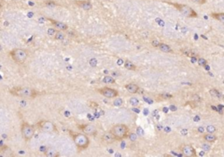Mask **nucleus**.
<instances>
[{"label":"nucleus","mask_w":224,"mask_h":157,"mask_svg":"<svg viewBox=\"0 0 224 157\" xmlns=\"http://www.w3.org/2000/svg\"><path fill=\"white\" fill-rule=\"evenodd\" d=\"M21 134L25 141L31 140L34 135V128L32 126L26 122H23L21 125Z\"/></svg>","instance_id":"obj_6"},{"label":"nucleus","mask_w":224,"mask_h":157,"mask_svg":"<svg viewBox=\"0 0 224 157\" xmlns=\"http://www.w3.org/2000/svg\"><path fill=\"white\" fill-rule=\"evenodd\" d=\"M73 139L74 143L79 149H86L89 144V140L84 134H74L73 135Z\"/></svg>","instance_id":"obj_4"},{"label":"nucleus","mask_w":224,"mask_h":157,"mask_svg":"<svg viewBox=\"0 0 224 157\" xmlns=\"http://www.w3.org/2000/svg\"><path fill=\"white\" fill-rule=\"evenodd\" d=\"M202 149L205 150V151H209V150H210V146L208 145V144H206V143L202 144Z\"/></svg>","instance_id":"obj_28"},{"label":"nucleus","mask_w":224,"mask_h":157,"mask_svg":"<svg viewBox=\"0 0 224 157\" xmlns=\"http://www.w3.org/2000/svg\"><path fill=\"white\" fill-rule=\"evenodd\" d=\"M89 64H90V66H96V64H97V61H96V59H92L90 60Z\"/></svg>","instance_id":"obj_29"},{"label":"nucleus","mask_w":224,"mask_h":157,"mask_svg":"<svg viewBox=\"0 0 224 157\" xmlns=\"http://www.w3.org/2000/svg\"><path fill=\"white\" fill-rule=\"evenodd\" d=\"M45 155L48 157H55L58 156V154H57L56 150H54V149H46V150L45 151Z\"/></svg>","instance_id":"obj_17"},{"label":"nucleus","mask_w":224,"mask_h":157,"mask_svg":"<svg viewBox=\"0 0 224 157\" xmlns=\"http://www.w3.org/2000/svg\"><path fill=\"white\" fill-rule=\"evenodd\" d=\"M98 92L105 96L106 98H109V99H111V98H115L116 96L118 95V92L115 89H112L110 87H103V88H100L98 90Z\"/></svg>","instance_id":"obj_8"},{"label":"nucleus","mask_w":224,"mask_h":157,"mask_svg":"<svg viewBox=\"0 0 224 157\" xmlns=\"http://www.w3.org/2000/svg\"><path fill=\"white\" fill-rule=\"evenodd\" d=\"M103 81L104 83H111V84L115 83V80H114L112 77H110V76H105V77L103 78Z\"/></svg>","instance_id":"obj_21"},{"label":"nucleus","mask_w":224,"mask_h":157,"mask_svg":"<svg viewBox=\"0 0 224 157\" xmlns=\"http://www.w3.org/2000/svg\"><path fill=\"white\" fill-rule=\"evenodd\" d=\"M80 8L85 10H88L92 8V4L89 1H75L74 2Z\"/></svg>","instance_id":"obj_11"},{"label":"nucleus","mask_w":224,"mask_h":157,"mask_svg":"<svg viewBox=\"0 0 224 157\" xmlns=\"http://www.w3.org/2000/svg\"><path fill=\"white\" fill-rule=\"evenodd\" d=\"M173 4L174 7H176L183 15H185L186 17H198L197 13L191 8L189 7L188 5L187 4H180V3H171Z\"/></svg>","instance_id":"obj_5"},{"label":"nucleus","mask_w":224,"mask_h":157,"mask_svg":"<svg viewBox=\"0 0 224 157\" xmlns=\"http://www.w3.org/2000/svg\"><path fill=\"white\" fill-rule=\"evenodd\" d=\"M9 55L11 56V58L13 59V61H15L18 64H23L26 59H27V52L24 49H19V48H16L11 50L9 52Z\"/></svg>","instance_id":"obj_3"},{"label":"nucleus","mask_w":224,"mask_h":157,"mask_svg":"<svg viewBox=\"0 0 224 157\" xmlns=\"http://www.w3.org/2000/svg\"><path fill=\"white\" fill-rule=\"evenodd\" d=\"M124 66L128 70H136V66L131 61H130V60H126L124 62Z\"/></svg>","instance_id":"obj_19"},{"label":"nucleus","mask_w":224,"mask_h":157,"mask_svg":"<svg viewBox=\"0 0 224 157\" xmlns=\"http://www.w3.org/2000/svg\"><path fill=\"white\" fill-rule=\"evenodd\" d=\"M152 45L154 47H158L159 45V42L158 40H153V41L152 42Z\"/></svg>","instance_id":"obj_32"},{"label":"nucleus","mask_w":224,"mask_h":157,"mask_svg":"<svg viewBox=\"0 0 224 157\" xmlns=\"http://www.w3.org/2000/svg\"><path fill=\"white\" fill-rule=\"evenodd\" d=\"M136 139H137V136H136V135H133V134H131V135H130V140H131V141H136Z\"/></svg>","instance_id":"obj_34"},{"label":"nucleus","mask_w":224,"mask_h":157,"mask_svg":"<svg viewBox=\"0 0 224 157\" xmlns=\"http://www.w3.org/2000/svg\"><path fill=\"white\" fill-rule=\"evenodd\" d=\"M191 1H193L194 3H199V4H203V3H206V1H207V0H191Z\"/></svg>","instance_id":"obj_30"},{"label":"nucleus","mask_w":224,"mask_h":157,"mask_svg":"<svg viewBox=\"0 0 224 157\" xmlns=\"http://www.w3.org/2000/svg\"><path fill=\"white\" fill-rule=\"evenodd\" d=\"M10 93L14 96L22 98H34L37 95V92L29 87H15L11 89Z\"/></svg>","instance_id":"obj_1"},{"label":"nucleus","mask_w":224,"mask_h":157,"mask_svg":"<svg viewBox=\"0 0 224 157\" xmlns=\"http://www.w3.org/2000/svg\"><path fill=\"white\" fill-rule=\"evenodd\" d=\"M48 20L52 23V24L56 27L57 29L59 30H61V31H64V30H67V25L62 22H59V21H55L53 19H51V18H48Z\"/></svg>","instance_id":"obj_12"},{"label":"nucleus","mask_w":224,"mask_h":157,"mask_svg":"<svg viewBox=\"0 0 224 157\" xmlns=\"http://www.w3.org/2000/svg\"><path fill=\"white\" fill-rule=\"evenodd\" d=\"M211 16H212L214 18L219 20L220 22L224 23V13H223V12H221V13H212Z\"/></svg>","instance_id":"obj_18"},{"label":"nucleus","mask_w":224,"mask_h":157,"mask_svg":"<svg viewBox=\"0 0 224 157\" xmlns=\"http://www.w3.org/2000/svg\"><path fill=\"white\" fill-rule=\"evenodd\" d=\"M102 139H103V142H107V143H112V142H115V137H114V135L110 132V133H105L103 136H102Z\"/></svg>","instance_id":"obj_14"},{"label":"nucleus","mask_w":224,"mask_h":157,"mask_svg":"<svg viewBox=\"0 0 224 157\" xmlns=\"http://www.w3.org/2000/svg\"><path fill=\"white\" fill-rule=\"evenodd\" d=\"M158 48H159V49H160L162 52H173L172 48H171L168 45H166V44H164V43H159Z\"/></svg>","instance_id":"obj_15"},{"label":"nucleus","mask_w":224,"mask_h":157,"mask_svg":"<svg viewBox=\"0 0 224 157\" xmlns=\"http://www.w3.org/2000/svg\"><path fill=\"white\" fill-rule=\"evenodd\" d=\"M110 133L114 135L116 140H123L128 136L129 128L126 125L117 124L112 128V129L110 130Z\"/></svg>","instance_id":"obj_2"},{"label":"nucleus","mask_w":224,"mask_h":157,"mask_svg":"<svg viewBox=\"0 0 224 157\" xmlns=\"http://www.w3.org/2000/svg\"><path fill=\"white\" fill-rule=\"evenodd\" d=\"M114 105L117 106V107L122 106V105H123V100H122V99H117V100L114 101Z\"/></svg>","instance_id":"obj_26"},{"label":"nucleus","mask_w":224,"mask_h":157,"mask_svg":"<svg viewBox=\"0 0 224 157\" xmlns=\"http://www.w3.org/2000/svg\"><path fill=\"white\" fill-rule=\"evenodd\" d=\"M142 131H143V130H142V128H138V133L139 135H140V134H141V135H143V132H142Z\"/></svg>","instance_id":"obj_36"},{"label":"nucleus","mask_w":224,"mask_h":157,"mask_svg":"<svg viewBox=\"0 0 224 157\" xmlns=\"http://www.w3.org/2000/svg\"><path fill=\"white\" fill-rule=\"evenodd\" d=\"M81 131H83L86 135H95L96 133V128L94 125L91 124H88V125H82L79 127Z\"/></svg>","instance_id":"obj_9"},{"label":"nucleus","mask_w":224,"mask_h":157,"mask_svg":"<svg viewBox=\"0 0 224 157\" xmlns=\"http://www.w3.org/2000/svg\"><path fill=\"white\" fill-rule=\"evenodd\" d=\"M54 34H55V35H54V38H55V39H57V40H63L64 38H65L64 33L61 32V31H56Z\"/></svg>","instance_id":"obj_20"},{"label":"nucleus","mask_w":224,"mask_h":157,"mask_svg":"<svg viewBox=\"0 0 224 157\" xmlns=\"http://www.w3.org/2000/svg\"><path fill=\"white\" fill-rule=\"evenodd\" d=\"M198 60V63H199V65L200 66H205V65H207V61H206V59H197Z\"/></svg>","instance_id":"obj_27"},{"label":"nucleus","mask_w":224,"mask_h":157,"mask_svg":"<svg viewBox=\"0 0 224 157\" xmlns=\"http://www.w3.org/2000/svg\"><path fill=\"white\" fill-rule=\"evenodd\" d=\"M209 94L214 96V97H218V98H221V94L216 90V89H212L209 91Z\"/></svg>","instance_id":"obj_22"},{"label":"nucleus","mask_w":224,"mask_h":157,"mask_svg":"<svg viewBox=\"0 0 224 157\" xmlns=\"http://www.w3.org/2000/svg\"><path fill=\"white\" fill-rule=\"evenodd\" d=\"M46 4L47 6H55V5H56V3H55L54 2H53V1H46Z\"/></svg>","instance_id":"obj_31"},{"label":"nucleus","mask_w":224,"mask_h":157,"mask_svg":"<svg viewBox=\"0 0 224 157\" xmlns=\"http://www.w3.org/2000/svg\"><path fill=\"white\" fill-rule=\"evenodd\" d=\"M182 52H183L185 55H187V56H195V53H193L192 51H191L190 49H188V48L183 49V50H182Z\"/></svg>","instance_id":"obj_23"},{"label":"nucleus","mask_w":224,"mask_h":157,"mask_svg":"<svg viewBox=\"0 0 224 157\" xmlns=\"http://www.w3.org/2000/svg\"><path fill=\"white\" fill-rule=\"evenodd\" d=\"M130 102H131V104L133 107L138 106V103H139L138 100V99H136V98H131V99L130 100Z\"/></svg>","instance_id":"obj_24"},{"label":"nucleus","mask_w":224,"mask_h":157,"mask_svg":"<svg viewBox=\"0 0 224 157\" xmlns=\"http://www.w3.org/2000/svg\"><path fill=\"white\" fill-rule=\"evenodd\" d=\"M192 60H193V62H195V61H197V59H195V58H193V59H192Z\"/></svg>","instance_id":"obj_38"},{"label":"nucleus","mask_w":224,"mask_h":157,"mask_svg":"<svg viewBox=\"0 0 224 157\" xmlns=\"http://www.w3.org/2000/svg\"><path fill=\"white\" fill-rule=\"evenodd\" d=\"M125 88L127 89V91L131 94H137L139 90V87L134 83H130L128 85L125 86Z\"/></svg>","instance_id":"obj_13"},{"label":"nucleus","mask_w":224,"mask_h":157,"mask_svg":"<svg viewBox=\"0 0 224 157\" xmlns=\"http://www.w3.org/2000/svg\"><path fill=\"white\" fill-rule=\"evenodd\" d=\"M198 130H199V132L203 133V132H204V128H203V127H200V128H198Z\"/></svg>","instance_id":"obj_35"},{"label":"nucleus","mask_w":224,"mask_h":157,"mask_svg":"<svg viewBox=\"0 0 224 157\" xmlns=\"http://www.w3.org/2000/svg\"><path fill=\"white\" fill-rule=\"evenodd\" d=\"M207 131L210 134H213L216 131V128L214 127V126H208L207 127Z\"/></svg>","instance_id":"obj_25"},{"label":"nucleus","mask_w":224,"mask_h":157,"mask_svg":"<svg viewBox=\"0 0 224 157\" xmlns=\"http://www.w3.org/2000/svg\"><path fill=\"white\" fill-rule=\"evenodd\" d=\"M182 153L186 156H196V152L195 150V149L191 146V145H185L182 148Z\"/></svg>","instance_id":"obj_10"},{"label":"nucleus","mask_w":224,"mask_h":157,"mask_svg":"<svg viewBox=\"0 0 224 157\" xmlns=\"http://www.w3.org/2000/svg\"><path fill=\"white\" fill-rule=\"evenodd\" d=\"M0 8H1V3H0Z\"/></svg>","instance_id":"obj_39"},{"label":"nucleus","mask_w":224,"mask_h":157,"mask_svg":"<svg viewBox=\"0 0 224 157\" xmlns=\"http://www.w3.org/2000/svg\"><path fill=\"white\" fill-rule=\"evenodd\" d=\"M38 127L46 132H57V128L53 123L48 121H41L38 123Z\"/></svg>","instance_id":"obj_7"},{"label":"nucleus","mask_w":224,"mask_h":157,"mask_svg":"<svg viewBox=\"0 0 224 157\" xmlns=\"http://www.w3.org/2000/svg\"><path fill=\"white\" fill-rule=\"evenodd\" d=\"M181 134L186 135V134H187V130H186V129H183V130H182V132H181Z\"/></svg>","instance_id":"obj_37"},{"label":"nucleus","mask_w":224,"mask_h":157,"mask_svg":"<svg viewBox=\"0 0 224 157\" xmlns=\"http://www.w3.org/2000/svg\"><path fill=\"white\" fill-rule=\"evenodd\" d=\"M203 138H204V140H205L206 142H214L217 139V137H216V135H214L213 134H210V133L205 135L203 136Z\"/></svg>","instance_id":"obj_16"},{"label":"nucleus","mask_w":224,"mask_h":157,"mask_svg":"<svg viewBox=\"0 0 224 157\" xmlns=\"http://www.w3.org/2000/svg\"><path fill=\"white\" fill-rule=\"evenodd\" d=\"M47 32H48L49 35H53V34H54V33L56 32V31H55L54 29H49V30L47 31Z\"/></svg>","instance_id":"obj_33"}]
</instances>
